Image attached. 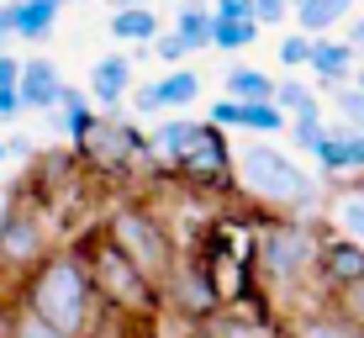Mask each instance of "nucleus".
Returning <instances> with one entry per match:
<instances>
[{"mask_svg": "<svg viewBox=\"0 0 364 338\" xmlns=\"http://www.w3.org/2000/svg\"><path fill=\"white\" fill-rule=\"evenodd\" d=\"M21 307L32 317H43L58 338H85L95 328V285H90V270H85L80 254H48L43 265L32 270L27 291H21Z\"/></svg>", "mask_w": 364, "mask_h": 338, "instance_id": "f257e3e1", "label": "nucleus"}, {"mask_svg": "<svg viewBox=\"0 0 364 338\" xmlns=\"http://www.w3.org/2000/svg\"><path fill=\"white\" fill-rule=\"evenodd\" d=\"M232 164H237V169H232L237 185H243L259 206H274V211L301 217V211H311V206L322 201V185L311 180L296 159H285L280 148H269V143H248Z\"/></svg>", "mask_w": 364, "mask_h": 338, "instance_id": "f03ea898", "label": "nucleus"}, {"mask_svg": "<svg viewBox=\"0 0 364 338\" xmlns=\"http://www.w3.org/2000/svg\"><path fill=\"white\" fill-rule=\"evenodd\" d=\"M317 248H322V238L311 233V222H301V217L264 222L254 238V270L264 275V285L291 291V285H301L317 270Z\"/></svg>", "mask_w": 364, "mask_h": 338, "instance_id": "7ed1b4c3", "label": "nucleus"}, {"mask_svg": "<svg viewBox=\"0 0 364 338\" xmlns=\"http://www.w3.org/2000/svg\"><path fill=\"white\" fill-rule=\"evenodd\" d=\"M106 243H117L122 254H127V265L143 275L148 285H164V280H169V270L180 265V254H174V238L164 233V222H159L154 211H143V206H122V211H111V222H106Z\"/></svg>", "mask_w": 364, "mask_h": 338, "instance_id": "20e7f679", "label": "nucleus"}, {"mask_svg": "<svg viewBox=\"0 0 364 338\" xmlns=\"http://www.w3.org/2000/svg\"><path fill=\"white\" fill-rule=\"evenodd\" d=\"M85 270H90V285H95L100 302H111L122 312H148L154 296H159V285H148L143 275L127 265V254H122L117 243H100L95 254L85 259Z\"/></svg>", "mask_w": 364, "mask_h": 338, "instance_id": "39448f33", "label": "nucleus"}, {"mask_svg": "<svg viewBox=\"0 0 364 338\" xmlns=\"http://www.w3.org/2000/svg\"><path fill=\"white\" fill-rule=\"evenodd\" d=\"M164 291V302L180 312V317H191V322H206V317H217V307H222V285H217V275H211L206 265H174L169 270V280L159 285Z\"/></svg>", "mask_w": 364, "mask_h": 338, "instance_id": "423d86ee", "label": "nucleus"}, {"mask_svg": "<svg viewBox=\"0 0 364 338\" xmlns=\"http://www.w3.org/2000/svg\"><path fill=\"white\" fill-rule=\"evenodd\" d=\"M174 174L191 180V185H228L232 180V154H228V143H222V132L217 127H200L196 143L174 159Z\"/></svg>", "mask_w": 364, "mask_h": 338, "instance_id": "0eeeda50", "label": "nucleus"}, {"mask_svg": "<svg viewBox=\"0 0 364 338\" xmlns=\"http://www.w3.org/2000/svg\"><path fill=\"white\" fill-rule=\"evenodd\" d=\"M85 159L100 169H127L132 159H143L148 154V143H143V132L127 127V122H95L90 132H85Z\"/></svg>", "mask_w": 364, "mask_h": 338, "instance_id": "6e6552de", "label": "nucleus"}, {"mask_svg": "<svg viewBox=\"0 0 364 338\" xmlns=\"http://www.w3.org/2000/svg\"><path fill=\"white\" fill-rule=\"evenodd\" d=\"M48 259V233L32 211H6L0 217V265L16 270H37Z\"/></svg>", "mask_w": 364, "mask_h": 338, "instance_id": "1a4fd4ad", "label": "nucleus"}, {"mask_svg": "<svg viewBox=\"0 0 364 338\" xmlns=\"http://www.w3.org/2000/svg\"><path fill=\"white\" fill-rule=\"evenodd\" d=\"M317 275H322V285L338 296L343 285H354L359 275H364V243H354V238H333V243H322L317 248Z\"/></svg>", "mask_w": 364, "mask_h": 338, "instance_id": "9d476101", "label": "nucleus"}, {"mask_svg": "<svg viewBox=\"0 0 364 338\" xmlns=\"http://www.w3.org/2000/svg\"><path fill=\"white\" fill-rule=\"evenodd\" d=\"M58 95H64V74H58L48 58H27L16 74V101L32 106V111H53Z\"/></svg>", "mask_w": 364, "mask_h": 338, "instance_id": "9b49d317", "label": "nucleus"}, {"mask_svg": "<svg viewBox=\"0 0 364 338\" xmlns=\"http://www.w3.org/2000/svg\"><path fill=\"white\" fill-rule=\"evenodd\" d=\"M280 338H364V333L343 317V312H338V302H328V307L296 312V317L280 328Z\"/></svg>", "mask_w": 364, "mask_h": 338, "instance_id": "f8f14e48", "label": "nucleus"}, {"mask_svg": "<svg viewBox=\"0 0 364 338\" xmlns=\"http://www.w3.org/2000/svg\"><path fill=\"white\" fill-rule=\"evenodd\" d=\"M127 85H132V58H122V53H106L90 69V95L100 106H117L122 95H127Z\"/></svg>", "mask_w": 364, "mask_h": 338, "instance_id": "ddd939ff", "label": "nucleus"}, {"mask_svg": "<svg viewBox=\"0 0 364 338\" xmlns=\"http://www.w3.org/2000/svg\"><path fill=\"white\" fill-rule=\"evenodd\" d=\"M306 69H317L322 85H348V74H354V48L348 43H311Z\"/></svg>", "mask_w": 364, "mask_h": 338, "instance_id": "4468645a", "label": "nucleus"}, {"mask_svg": "<svg viewBox=\"0 0 364 338\" xmlns=\"http://www.w3.org/2000/svg\"><path fill=\"white\" fill-rule=\"evenodd\" d=\"M111 37H117V43H154V37H159V16L148 6L111 11Z\"/></svg>", "mask_w": 364, "mask_h": 338, "instance_id": "2eb2a0df", "label": "nucleus"}, {"mask_svg": "<svg viewBox=\"0 0 364 338\" xmlns=\"http://www.w3.org/2000/svg\"><path fill=\"white\" fill-rule=\"evenodd\" d=\"M228 101H237V106H264V101H274V80L264 69H232L228 74Z\"/></svg>", "mask_w": 364, "mask_h": 338, "instance_id": "dca6fc26", "label": "nucleus"}, {"mask_svg": "<svg viewBox=\"0 0 364 338\" xmlns=\"http://www.w3.org/2000/svg\"><path fill=\"white\" fill-rule=\"evenodd\" d=\"M206 127V122H191V117H169V122H159L154 127V154H164V159H180L185 148L196 143V132Z\"/></svg>", "mask_w": 364, "mask_h": 338, "instance_id": "f3484780", "label": "nucleus"}, {"mask_svg": "<svg viewBox=\"0 0 364 338\" xmlns=\"http://www.w3.org/2000/svg\"><path fill=\"white\" fill-rule=\"evenodd\" d=\"M174 37H185V48H211V11L206 6H180L174 11V27H169Z\"/></svg>", "mask_w": 364, "mask_h": 338, "instance_id": "a211bd4d", "label": "nucleus"}, {"mask_svg": "<svg viewBox=\"0 0 364 338\" xmlns=\"http://www.w3.org/2000/svg\"><path fill=\"white\" fill-rule=\"evenodd\" d=\"M296 16H301V32H328V27H338V21L348 16V0H301L296 6Z\"/></svg>", "mask_w": 364, "mask_h": 338, "instance_id": "6ab92c4d", "label": "nucleus"}, {"mask_svg": "<svg viewBox=\"0 0 364 338\" xmlns=\"http://www.w3.org/2000/svg\"><path fill=\"white\" fill-rule=\"evenodd\" d=\"M196 95H200V80H196L191 69H174V74H164V80L154 85V101H159V111H164V106H191Z\"/></svg>", "mask_w": 364, "mask_h": 338, "instance_id": "aec40b11", "label": "nucleus"}, {"mask_svg": "<svg viewBox=\"0 0 364 338\" xmlns=\"http://www.w3.org/2000/svg\"><path fill=\"white\" fill-rule=\"evenodd\" d=\"M58 106H64V132L74 137V143H85V132L95 127V117H90V106H85V95H80V90H69V85H64Z\"/></svg>", "mask_w": 364, "mask_h": 338, "instance_id": "412c9836", "label": "nucleus"}, {"mask_svg": "<svg viewBox=\"0 0 364 338\" xmlns=\"http://www.w3.org/2000/svg\"><path fill=\"white\" fill-rule=\"evenodd\" d=\"M206 338H269V328L248 322V317H232V312H217V317H206Z\"/></svg>", "mask_w": 364, "mask_h": 338, "instance_id": "4be33fe9", "label": "nucleus"}, {"mask_svg": "<svg viewBox=\"0 0 364 338\" xmlns=\"http://www.w3.org/2000/svg\"><path fill=\"white\" fill-rule=\"evenodd\" d=\"M274 111H317V90H311V85H301V80H280L274 85V101H269Z\"/></svg>", "mask_w": 364, "mask_h": 338, "instance_id": "5701e85b", "label": "nucleus"}, {"mask_svg": "<svg viewBox=\"0 0 364 338\" xmlns=\"http://www.w3.org/2000/svg\"><path fill=\"white\" fill-rule=\"evenodd\" d=\"M285 127H291V137H296V148H301V154H317V148H322V137H328V127H322V117H317V111H296V117L285 122Z\"/></svg>", "mask_w": 364, "mask_h": 338, "instance_id": "b1692460", "label": "nucleus"}, {"mask_svg": "<svg viewBox=\"0 0 364 338\" xmlns=\"http://www.w3.org/2000/svg\"><path fill=\"white\" fill-rule=\"evenodd\" d=\"M259 37L254 21H217L211 16V48H228V53H237V48H248Z\"/></svg>", "mask_w": 364, "mask_h": 338, "instance_id": "393cba45", "label": "nucleus"}, {"mask_svg": "<svg viewBox=\"0 0 364 338\" xmlns=\"http://www.w3.org/2000/svg\"><path fill=\"white\" fill-rule=\"evenodd\" d=\"M333 106H338V117H343V127H338V132H364V90L338 85V90H333Z\"/></svg>", "mask_w": 364, "mask_h": 338, "instance_id": "a878e982", "label": "nucleus"}, {"mask_svg": "<svg viewBox=\"0 0 364 338\" xmlns=\"http://www.w3.org/2000/svg\"><path fill=\"white\" fill-rule=\"evenodd\" d=\"M237 127H248V132H259V137H264V132H280V127H285V111H274L269 101H264V106H237Z\"/></svg>", "mask_w": 364, "mask_h": 338, "instance_id": "bb28decb", "label": "nucleus"}, {"mask_svg": "<svg viewBox=\"0 0 364 338\" xmlns=\"http://www.w3.org/2000/svg\"><path fill=\"white\" fill-rule=\"evenodd\" d=\"M338 228H343V238L364 243V191H348L343 201H338Z\"/></svg>", "mask_w": 364, "mask_h": 338, "instance_id": "cd10ccee", "label": "nucleus"}, {"mask_svg": "<svg viewBox=\"0 0 364 338\" xmlns=\"http://www.w3.org/2000/svg\"><path fill=\"white\" fill-rule=\"evenodd\" d=\"M16 74H21V64L11 53H0V117H16V111H21V101H16Z\"/></svg>", "mask_w": 364, "mask_h": 338, "instance_id": "c85d7f7f", "label": "nucleus"}, {"mask_svg": "<svg viewBox=\"0 0 364 338\" xmlns=\"http://www.w3.org/2000/svg\"><path fill=\"white\" fill-rule=\"evenodd\" d=\"M0 338H58L53 328H48V322L43 317H32V312L27 307H16V317H11L6 322V333H0Z\"/></svg>", "mask_w": 364, "mask_h": 338, "instance_id": "c756f323", "label": "nucleus"}, {"mask_svg": "<svg viewBox=\"0 0 364 338\" xmlns=\"http://www.w3.org/2000/svg\"><path fill=\"white\" fill-rule=\"evenodd\" d=\"M338 312H343V317L364 333V275H359L354 285H343V291H338Z\"/></svg>", "mask_w": 364, "mask_h": 338, "instance_id": "7c9ffc66", "label": "nucleus"}, {"mask_svg": "<svg viewBox=\"0 0 364 338\" xmlns=\"http://www.w3.org/2000/svg\"><path fill=\"white\" fill-rule=\"evenodd\" d=\"M285 11H291V0H248L254 27H274V21H285Z\"/></svg>", "mask_w": 364, "mask_h": 338, "instance_id": "2f4dec72", "label": "nucleus"}, {"mask_svg": "<svg viewBox=\"0 0 364 338\" xmlns=\"http://www.w3.org/2000/svg\"><path fill=\"white\" fill-rule=\"evenodd\" d=\"M280 64L285 69H306L311 64V37H285L280 43Z\"/></svg>", "mask_w": 364, "mask_h": 338, "instance_id": "473e14b6", "label": "nucleus"}, {"mask_svg": "<svg viewBox=\"0 0 364 338\" xmlns=\"http://www.w3.org/2000/svg\"><path fill=\"white\" fill-rule=\"evenodd\" d=\"M154 53L164 58V64H174V69H180V58L191 53V48H185V37H174V32H159V37H154Z\"/></svg>", "mask_w": 364, "mask_h": 338, "instance_id": "72a5a7b5", "label": "nucleus"}, {"mask_svg": "<svg viewBox=\"0 0 364 338\" xmlns=\"http://www.w3.org/2000/svg\"><path fill=\"white\" fill-rule=\"evenodd\" d=\"M364 169V132H348L343 137V174Z\"/></svg>", "mask_w": 364, "mask_h": 338, "instance_id": "f704fd0d", "label": "nucleus"}, {"mask_svg": "<svg viewBox=\"0 0 364 338\" xmlns=\"http://www.w3.org/2000/svg\"><path fill=\"white\" fill-rule=\"evenodd\" d=\"M211 16H217V21H254V16H248V0H217Z\"/></svg>", "mask_w": 364, "mask_h": 338, "instance_id": "c9c22d12", "label": "nucleus"}, {"mask_svg": "<svg viewBox=\"0 0 364 338\" xmlns=\"http://www.w3.org/2000/svg\"><path fill=\"white\" fill-rule=\"evenodd\" d=\"M206 127H237V101H211V122Z\"/></svg>", "mask_w": 364, "mask_h": 338, "instance_id": "e433bc0d", "label": "nucleus"}, {"mask_svg": "<svg viewBox=\"0 0 364 338\" xmlns=\"http://www.w3.org/2000/svg\"><path fill=\"white\" fill-rule=\"evenodd\" d=\"M132 111H159V101H154V85H143V90H132Z\"/></svg>", "mask_w": 364, "mask_h": 338, "instance_id": "4c0bfd02", "label": "nucleus"}, {"mask_svg": "<svg viewBox=\"0 0 364 338\" xmlns=\"http://www.w3.org/2000/svg\"><path fill=\"white\" fill-rule=\"evenodd\" d=\"M6 154H16V159H27V154H32V143H27V137H11V143H6Z\"/></svg>", "mask_w": 364, "mask_h": 338, "instance_id": "58836bf2", "label": "nucleus"}, {"mask_svg": "<svg viewBox=\"0 0 364 338\" xmlns=\"http://www.w3.org/2000/svg\"><path fill=\"white\" fill-rule=\"evenodd\" d=\"M348 48H354V53H364V21H354V43H348Z\"/></svg>", "mask_w": 364, "mask_h": 338, "instance_id": "ea45409f", "label": "nucleus"}, {"mask_svg": "<svg viewBox=\"0 0 364 338\" xmlns=\"http://www.w3.org/2000/svg\"><path fill=\"white\" fill-rule=\"evenodd\" d=\"M111 6H117V11H127V6H148V0H111Z\"/></svg>", "mask_w": 364, "mask_h": 338, "instance_id": "a19ab883", "label": "nucleus"}, {"mask_svg": "<svg viewBox=\"0 0 364 338\" xmlns=\"http://www.w3.org/2000/svg\"><path fill=\"white\" fill-rule=\"evenodd\" d=\"M0 159H6V143H0Z\"/></svg>", "mask_w": 364, "mask_h": 338, "instance_id": "79ce46f5", "label": "nucleus"}, {"mask_svg": "<svg viewBox=\"0 0 364 338\" xmlns=\"http://www.w3.org/2000/svg\"><path fill=\"white\" fill-rule=\"evenodd\" d=\"M291 6H301V0H291Z\"/></svg>", "mask_w": 364, "mask_h": 338, "instance_id": "37998d69", "label": "nucleus"}]
</instances>
